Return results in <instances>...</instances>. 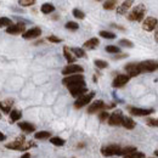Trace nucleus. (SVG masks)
<instances>
[{
    "instance_id": "obj_32",
    "label": "nucleus",
    "mask_w": 158,
    "mask_h": 158,
    "mask_svg": "<svg viewBox=\"0 0 158 158\" xmlns=\"http://www.w3.org/2000/svg\"><path fill=\"white\" fill-rule=\"evenodd\" d=\"M64 27H66V29H68V31H78L79 29V24L77 22H73V21L67 22Z\"/></svg>"
},
{
    "instance_id": "obj_18",
    "label": "nucleus",
    "mask_w": 158,
    "mask_h": 158,
    "mask_svg": "<svg viewBox=\"0 0 158 158\" xmlns=\"http://www.w3.org/2000/svg\"><path fill=\"white\" fill-rule=\"evenodd\" d=\"M12 107H14V100L12 99H6L0 102V110L4 113H10Z\"/></svg>"
},
{
    "instance_id": "obj_28",
    "label": "nucleus",
    "mask_w": 158,
    "mask_h": 158,
    "mask_svg": "<svg viewBox=\"0 0 158 158\" xmlns=\"http://www.w3.org/2000/svg\"><path fill=\"white\" fill-rule=\"evenodd\" d=\"M34 138L37 140H45V139L51 138V133L50 131H38L34 134Z\"/></svg>"
},
{
    "instance_id": "obj_7",
    "label": "nucleus",
    "mask_w": 158,
    "mask_h": 158,
    "mask_svg": "<svg viewBox=\"0 0 158 158\" xmlns=\"http://www.w3.org/2000/svg\"><path fill=\"white\" fill-rule=\"evenodd\" d=\"M124 69H125L127 74H129L130 77H138V76H140V74L142 73V71H141V64H140V63H134V62L127 63L125 67H124Z\"/></svg>"
},
{
    "instance_id": "obj_48",
    "label": "nucleus",
    "mask_w": 158,
    "mask_h": 158,
    "mask_svg": "<svg viewBox=\"0 0 158 158\" xmlns=\"http://www.w3.org/2000/svg\"><path fill=\"white\" fill-rule=\"evenodd\" d=\"M96 1H101V0H96Z\"/></svg>"
},
{
    "instance_id": "obj_37",
    "label": "nucleus",
    "mask_w": 158,
    "mask_h": 158,
    "mask_svg": "<svg viewBox=\"0 0 158 158\" xmlns=\"http://www.w3.org/2000/svg\"><path fill=\"white\" fill-rule=\"evenodd\" d=\"M110 117V113L107 112V111H105V110H102V111H100L99 113V119L100 122H105V120H107Z\"/></svg>"
},
{
    "instance_id": "obj_2",
    "label": "nucleus",
    "mask_w": 158,
    "mask_h": 158,
    "mask_svg": "<svg viewBox=\"0 0 158 158\" xmlns=\"http://www.w3.org/2000/svg\"><path fill=\"white\" fill-rule=\"evenodd\" d=\"M145 15H146V6L143 4H139L136 6H134V9L129 12L128 20L131 22H140L143 20Z\"/></svg>"
},
{
    "instance_id": "obj_15",
    "label": "nucleus",
    "mask_w": 158,
    "mask_h": 158,
    "mask_svg": "<svg viewBox=\"0 0 158 158\" xmlns=\"http://www.w3.org/2000/svg\"><path fill=\"white\" fill-rule=\"evenodd\" d=\"M22 34H23L22 35L23 39L26 40L37 39V38H39L40 35H41V29H40L39 27H33V28H31L28 31H24Z\"/></svg>"
},
{
    "instance_id": "obj_43",
    "label": "nucleus",
    "mask_w": 158,
    "mask_h": 158,
    "mask_svg": "<svg viewBox=\"0 0 158 158\" xmlns=\"http://www.w3.org/2000/svg\"><path fill=\"white\" fill-rule=\"evenodd\" d=\"M155 40L158 43V26L156 27V32H155Z\"/></svg>"
},
{
    "instance_id": "obj_10",
    "label": "nucleus",
    "mask_w": 158,
    "mask_h": 158,
    "mask_svg": "<svg viewBox=\"0 0 158 158\" xmlns=\"http://www.w3.org/2000/svg\"><path fill=\"white\" fill-rule=\"evenodd\" d=\"M128 111L130 112V114L136 116V117H145V116H150L151 113L155 112L153 108H139V107H128Z\"/></svg>"
},
{
    "instance_id": "obj_44",
    "label": "nucleus",
    "mask_w": 158,
    "mask_h": 158,
    "mask_svg": "<svg viewBox=\"0 0 158 158\" xmlns=\"http://www.w3.org/2000/svg\"><path fill=\"white\" fill-rule=\"evenodd\" d=\"M5 139H6V136H5V135H4V134L0 131V141H4Z\"/></svg>"
},
{
    "instance_id": "obj_29",
    "label": "nucleus",
    "mask_w": 158,
    "mask_h": 158,
    "mask_svg": "<svg viewBox=\"0 0 158 158\" xmlns=\"http://www.w3.org/2000/svg\"><path fill=\"white\" fill-rule=\"evenodd\" d=\"M99 34L105 39H116V34L112 32H108V31H100Z\"/></svg>"
},
{
    "instance_id": "obj_1",
    "label": "nucleus",
    "mask_w": 158,
    "mask_h": 158,
    "mask_svg": "<svg viewBox=\"0 0 158 158\" xmlns=\"http://www.w3.org/2000/svg\"><path fill=\"white\" fill-rule=\"evenodd\" d=\"M5 147L9 148V150H14V151H27V150H29L32 147H35V143L32 142V141L26 142L24 136L20 135L15 141H11V142L6 143Z\"/></svg>"
},
{
    "instance_id": "obj_31",
    "label": "nucleus",
    "mask_w": 158,
    "mask_h": 158,
    "mask_svg": "<svg viewBox=\"0 0 158 158\" xmlns=\"http://www.w3.org/2000/svg\"><path fill=\"white\" fill-rule=\"evenodd\" d=\"M50 142L52 145H55V146H63L66 141L63 139L59 138V136H54V138H50Z\"/></svg>"
},
{
    "instance_id": "obj_22",
    "label": "nucleus",
    "mask_w": 158,
    "mask_h": 158,
    "mask_svg": "<svg viewBox=\"0 0 158 158\" xmlns=\"http://www.w3.org/2000/svg\"><path fill=\"white\" fill-rule=\"evenodd\" d=\"M99 44H100V40L98 39V38H91V39L86 40V41L84 43V48H85V49H90V50H93V49L98 48Z\"/></svg>"
},
{
    "instance_id": "obj_14",
    "label": "nucleus",
    "mask_w": 158,
    "mask_h": 158,
    "mask_svg": "<svg viewBox=\"0 0 158 158\" xmlns=\"http://www.w3.org/2000/svg\"><path fill=\"white\" fill-rule=\"evenodd\" d=\"M130 76L129 74H118L116 78L113 79L112 81V86L116 88V89H119V88H123L125 84H128V81L130 80Z\"/></svg>"
},
{
    "instance_id": "obj_5",
    "label": "nucleus",
    "mask_w": 158,
    "mask_h": 158,
    "mask_svg": "<svg viewBox=\"0 0 158 158\" xmlns=\"http://www.w3.org/2000/svg\"><path fill=\"white\" fill-rule=\"evenodd\" d=\"M95 98V93L94 91H91V93H85V94H83V95H80L78 99L76 100V102H74V108H77V110H80L81 107H84V106H86V105H89L90 102H91V100Z\"/></svg>"
},
{
    "instance_id": "obj_21",
    "label": "nucleus",
    "mask_w": 158,
    "mask_h": 158,
    "mask_svg": "<svg viewBox=\"0 0 158 158\" xmlns=\"http://www.w3.org/2000/svg\"><path fill=\"white\" fill-rule=\"evenodd\" d=\"M122 127H124L128 130H131L136 127V123L130 118V117H123V122H122Z\"/></svg>"
},
{
    "instance_id": "obj_38",
    "label": "nucleus",
    "mask_w": 158,
    "mask_h": 158,
    "mask_svg": "<svg viewBox=\"0 0 158 158\" xmlns=\"http://www.w3.org/2000/svg\"><path fill=\"white\" fill-rule=\"evenodd\" d=\"M146 124L150 127H153V128H158V118H147Z\"/></svg>"
},
{
    "instance_id": "obj_45",
    "label": "nucleus",
    "mask_w": 158,
    "mask_h": 158,
    "mask_svg": "<svg viewBox=\"0 0 158 158\" xmlns=\"http://www.w3.org/2000/svg\"><path fill=\"white\" fill-rule=\"evenodd\" d=\"M21 157L22 158H29L31 157V153H24V155H22Z\"/></svg>"
},
{
    "instance_id": "obj_33",
    "label": "nucleus",
    "mask_w": 158,
    "mask_h": 158,
    "mask_svg": "<svg viewBox=\"0 0 158 158\" xmlns=\"http://www.w3.org/2000/svg\"><path fill=\"white\" fill-rule=\"evenodd\" d=\"M94 64H95L98 68H100V69H105V68L108 67L107 61H103V60H95V61H94Z\"/></svg>"
},
{
    "instance_id": "obj_39",
    "label": "nucleus",
    "mask_w": 158,
    "mask_h": 158,
    "mask_svg": "<svg viewBox=\"0 0 158 158\" xmlns=\"http://www.w3.org/2000/svg\"><path fill=\"white\" fill-rule=\"evenodd\" d=\"M119 45L125 46V48H133V46H134L133 41H130V40H128V39H120L119 40Z\"/></svg>"
},
{
    "instance_id": "obj_9",
    "label": "nucleus",
    "mask_w": 158,
    "mask_h": 158,
    "mask_svg": "<svg viewBox=\"0 0 158 158\" xmlns=\"http://www.w3.org/2000/svg\"><path fill=\"white\" fill-rule=\"evenodd\" d=\"M80 81H84V76H83V74H79V73H74V74L66 76L64 78L62 79V84H64L66 86L77 84V83H80Z\"/></svg>"
},
{
    "instance_id": "obj_36",
    "label": "nucleus",
    "mask_w": 158,
    "mask_h": 158,
    "mask_svg": "<svg viewBox=\"0 0 158 158\" xmlns=\"http://www.w3.org/2000/svg\"><path fill=\"white\" fill-rule=\"evenodd\" d=\"M37 0H19V4L23 7H28V6H32L35 4Z\"/></svg>"
},
{
    "instance_id": "obj_46",
    "label": "nucleus",
    "mask_w": 158,
    "mask_h": 158,
    "mask_svg": "<svg viewBox=\"0 0 158 158\" xmlns=\"http://www.w3.org/2000/svg\"><path fill=\"white\" fill-rule=\"evenodd\" d=\"M78 147H79V148H80V147H84V143H79Z\"/></svg>"
},
{
    "instance_id": "obj_26",
    "label": "nucleus",
    "mask_w": 158,
    "mask_h": 158,
    "mask_svg": "<svg viewBox=\"0 0 158 158\" xmlns=\"http://www.w3.org/2000/svg\"><path fill=\"white\" fill-rule=\"evenodd\" d=\"M118 0H106L103 2V9L105 10H113L114 7H117Z\"/></svg>"
},
{
    "instance_id": "obj_35",
    "label": "nucleus",
    "mask_w": 158,
    "mask_h": 158,
    "mask_svg": "<svg viewBox=\"0 0 158 158\" xmlns=\"http://www.w3.org/2000/svg\"><path fill=\"white\" fill-rule=\"evenodd\" d=\"M73 16L76 17V19H79V20H83L84 17H85V14L81 11V10H79V9H73Z\"/></svg>"
},
{
    "instance_id": "obj_16",
    "label": "nucleus",
    "mask_w": 158,
    "mask_h": 158,
    "mask_svg": "<svg viewBox=\"0 0 158 158\" xmlns=\"http://www.w3.org/2000/svg\"><path fill=\"white\" fill-rule=\"evenodd\" d=\"M24 31H26V26H24V23H16V24L12 23L11 26L6 27V33L12 34V35L22 34Z\"/></svg>"
},
{
    "instance_id": "obj_41",
    "label": "nucleus",
    "mask_w": 158,
    "mask_h": 158,
    "mask_svg": "<svg viewBox=\"0 0 158 158\" xmlns=\"http://www.w3.org/2000/svg\"><path fill=\"white\" fill-rule=\"evenodd\" d=\"M142 157H145V153H143V152H138V151H135L134 153H131L128 158H142Z\"/></svg>"
},
{
    "instance_id": "obj_47",
    "label": "nucleus",
    "mask_w": 158,
    "mask_h": 158,
    "mask_svg": "<svg viewBox=\"0 0 158 158\" xmlns=\"http://www.w3.org/2000/svg\"><path fill=\"white\" fill-rule=\"evenodd\" d=\"M155 156H156V157H158V150L156 151V152H155Z\"/></svg>"
},
{
    "instance_id": "obj_30",
    "label": "nucleus",
    "mask_w": 158,
    "mask_h": 158,
    "mask_svg": "<svg viewBox=\"0 0 158 158\" xmlns=\"http://www.w3.org/2000/svg\"><path fill=\"white\" fill-rule=\"evenodd\" d=\"M105 50H106L108 54H112V55L119 54V52H120V49H119L118 46H116V45H107Z\"/></svg>"
},
{
    "instance_id": "obj_17",
    "label": "nucleus",
    "mask_w": 158,
    "mask_h": 158,
    "mask_svg": "<svg viewBox=\"0 0 158 158\" xmlns=\"http://www.w3.org/2000/svg\"><path fill=\"white\" fill-rule=\"evenodd\" d=\"M133 4H134V0H124L120 4V6L117 7V14L118 15H125L130 10V7L133 6Z\"/></svg>"
},
{
    "instance_id": "obj_19",
    "label": "nucleus",
    "mask_w": 158,
    "mask_h": 158,
    "mask_svg": "<svg viewBox=\"0 0 158 158\" xmlns=\"http://www.w3.org/2000/svg\"><path fill=\"white\" fill-rule=\"evenodd\" d=\"M19 127H20L21 130H23L27 134H31V133L35 131V125L29 123V122H21V123H19Z\"/></svg>"
},
{
    "instance_id": "obj_49",
    "label": "nucleus",
    "mask_w": 158,
    "mask_h": 158,
    "mask_svg": "<svg viewBox=\"0 0 158 158\" xmlns=\"http://www.w3.org/2000/svg\"><path fill=\"white\" fill-rule=\"evenodd\" d=\"M0 118H1V114H0Z\"/></svg>"
},
{
    "instance_id": "obj_34",
    "label": "nucleus",
    "mask_w": 158,
    "mask_h": 158,
    "mask_svg": "<svg viewBox=\"0 0 158 158\" xmlns=\"http://www.w3.org/2000/svg\"><path fill=\"white\" fill-rule=\"evenodd\" d=\"M12 24V20L9 17H1L0 19V27H9Z\"/></svg>"
},
{
    "instance_id": "obj_12",
    "label": "nucleus",
    "mask_w": 158,
    "mask_h": 158,
    "mask_svg": "<svg viewBox=\"0 0 158 158\" xmlns=\"http://www.w3.org/2000/svg\"><path fill=\"white\" fill-rule=\"evenodd\" d=\"M83 72H84V68L79 64H74V63H68L62 69L63 76H69V74H74V73H83Z\"/></svg>"
},
{
    "instance_id": "obj_3",
    "label": "nucleus",
    "mask_w": 158,
    "mask_h": 158,
    "mask_svg": "<svg viewBox=\"0 0 158 158\" xmlns=\"http://www.w3.org/2000/svg\"><path fill=\"white\" fill-rule=\"evenodd\" d=\"M120 150L122 147L119 145H106L101 147V155L105 157H112V156H120Z\"/></svg>"
},
{
    "instance_id": "obj_27",
    "label": "nucleus",
    "mask_w": 158,
    "mask_h": 158,
    "mask_svg": "<svg viewBox=\"0 0 158 158\" xmlns=\"http://www.w3.org/2000/svg\"><path fill=\"white\" fill-rule=\"evenodd\" d=\"M71 51L73 52V55L77 57V59H81V57H85V51L81 49V48H72Z\"/></svg>"
},
{
    "instance_id": "obj_25",
    "label": "nucleus",
    "mask_w": 158,
    "mask_h": 158,
    "mask_svg": "<svg viewBox=\"0 0 158 158\" xmlns=\"http://www.w3.org/2000/svg\"><path fill=\"white\" fill-rule=\"evenodd\" d=\"M9 114H10V120L11 122H17L22 117V112L20 110H11V112Z\"/></svg>"
},
{
    "instance_id": "obj_11",
    "label": "nucleus",
    "mask_w": 158,
    "mask_h": 158,
    "mask_svg": "<svg viewBox=\"0 0 158 158\" xmlns=\"http://www.w3.org/2000/svg\"><path fill=\"white\" fill-rule=\"evenodd\" d=\"M123 113L120 110H117L114 111L110 117H108V124L111 127H119L122 125V122H123Z\"/></svg>"
},
{
    "instance_id": "obj_8",
    "label": "nucleus",
    "mask_w": 158,
    "mask_h": 158,
    "mask_svg": "<svg viewBox=\"0 0 158 158\" xmlns=\"http://www.w3.org/2000/svg\"><path fill=\"white\" fill-rule=\"evenodd\" d=\"M142 73H151L158 69V62L155 60H146L143 62H140Z\"/></svg>"
},
{
    "instance_id": "obj_23",
    "label": "nucleus",
    "mask_w": 158,
    "mask_h": 158,
    "mask_svg": "<svg viewBox=\"0 0 158 158\" xmlns=\"http://www.w3.org/2000/svg\"><path fill=\"white\" fill-rule=\"evenodd\" d=\"M135 151H138L135 146H127V147H122V150H120V156H123V157H129V156H130L131 153H134Z\"/></svg>"
},
{
    "instance_id": "obj_40",
    "label": "nucleus",
    "mask_w": 158,
    "mask_h": 158,
    "mask_svg": "<svg viewBox=\"0 0 158 158\" xmlns=\"http://www.w3.org/2000/svg\"><path fill=\"white\" fill-rule=\"evenodd\" d=\"M48 41H50V43H54V44H59V43H62V39L59 38V37H56V35H49L48 38H46Z\"/></svg>"
},
{
    "instance_id": "obj_6",
    "label": "nucleus",
    "mask_w": 158,
    "mask_h": 158,
    "mask_svg": "<svg viewBox=\"0 0 158 158\" xmlns=\"http://www.w3.org/2000/svg\"><path fill=\"white\" fill-rule=\"evenodd\" d=\"M71 95L73 98H79L80 95L85 94L88 91V88L85 86V81H80V83H77V84H73V85H69L67 86Z\"/></svg>"
},
{
    "instance_id": "obj_20",
    "label": "nucleus",
    "mask_w": 158,
    "mask_h": 158,
    "mask_svg": "<svg viewBox=\"0 0 158 158\" xmlns=\"http://www.w3.org/2000/svg\"><path fill=\"white\" fill-rule=\"evenodd\" d=\"M63 56H64V59H66V61H67L68 63H74L76 60H77V57H76V56L73 55V52L71 51V49L67 48V46H63Z\"/></svg>"
},
{
    "instance_id": "obj_4",
    "label": "nucleus",
    "mask_w": 158,
    "mask_h": 158,
    "mask_svg": "<svg viewBox=\"0 0 158 158\" xmlns=\"http://www.w3.org/2000/svg\"><path fill=\"white\" fill-rule=\"evenodd\" d=\"M116 106V103H112V105H105V102L102 101V100H98V101H95V102H93L89 107H88V113L89 114H94V113H98L100 111H102V110H106V108H112V107H114Z\"/></svg>"
},
{
    "instance_id": "obj_13",
    "label": "nucleus",
    "mask_w": 158,
    "mask_h": 158,
    "mask_svg": "<svg viewBox=\"0 0 158 158\" xmlns=\"http://www.w3.org/2000/svg\"><path fill=\"white\" fill-rule=\"evenodd\" d=\"M158 26V20L155 17H146L142 22V29L146 32H153Z\"/></svg>"
},
{
    "instance_id": "obj_42",
    "label": "nucleus",
    "mask_w": 158,
    "mask_h": 158,
    "mask_svg": "<svg viewBox=\"0 0 158 158\" xmlns=\"http://www.w3.org/2000/svg\"><path fill=\"white\" fill-rule=\"evenodd\" d=\"M111 27H112V28H117V29H119V31H125L123 27H119L118 24H114V23H113V24H111Z\"/></svg>"
},
{
    "instance_id": "obj_24",
    "label": "nucleus",
    "mask_w": 158,
    "mask_h": 158,
    "mask_svg": "<svg viewBox=\"0 0 158 158\" xmlns=\"http://www.w3.org/2000/svg\"><path fill=\"white\" fill-rule=\"evenodd\" d=\"M40 11H41L44 15H49V14H51V12H54V11H55V6H54L52 4L46 2V4H43V5H41Z\"/></svg>"
}]
</instances>
